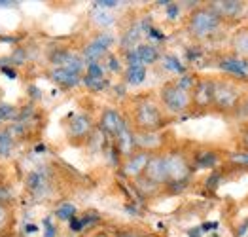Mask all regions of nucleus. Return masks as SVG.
<instances>
[{"label": "nucleus", "instance_id": "f257e3e1", "mask_svg": "<svg viewBox=\"0 0 248 237\" xmlns=\"http://www.w3.org/2000/svg\"><path fill=\"white\" fill-rule=\"evenodd\" d=\"M170 118L167 116L165 108L159 107L154 99L142 97L131 108V129L144 133H159L167 127Z\"/></svg>", "mask_w": 248, "mask_h": 237}, {"label": "nucleus", "instance_id": "f03ea898", "mask_svg": "<svg viewBox=\"0 0 248 237\" xmlns=\"http://www.w3.org/2000/svg\"><path fill=\"white\" fill-rule=\"evenodd\" d=\"M224 23L218 19V16L205 6H195L186 19V31L193 40H208L212 38Z\"/></svg>", "mask_w": 248, "mask_h": 237}, {"label": "nucleus", "instance_id": "7ed1b4c3", "mask_svg": "<svg viewBox=\"0 0 248 237\" xmlns=\"http://www.w3.org/2000/svg\"><path fill=\"white\" fill-rule=\"evenodd\" d=\"M245 95L241 87L235 86L228 78H214V101L212 110L220 114H237Z\"/></svg>", "mask_w": 248, "mask_h": 237}, {"label": "nucleus", "instance_id": "20e7f679", "mask_svg": "<svg viewBox=\"0 0 248 237\" xmlns=\"http://www.w3.org/2000/svg\"><path fill=\"white\" fill-rule=\"evenodd\" d=\"M161 107L170 114H186L191 110V95L176 82H167L159 89Z\"/></svg>", "mask_w": 248, "mask_h": 237}, {"label": "nucleus", "instance_id": "39448f33", "mask_svg": "<svg viewBox=\"0 0 248 237\" xmlns=\"http://www.w3.org/2000/svg\"><path fill=\"white\" fill-rule=\"evenodd\" d=\"M167 161V173H169V184H186L187 178L191 176V163L187 159L186 154L178 150L167 152L165 154Z\"/></svg>", "mask_w": 248, "mask_h": 237}, {"label": "nucleus", "instance_id": "423d86ee", "mask_svg": "<svg viewBox=\"0 0 248 237\" xmlns=\"http://www.w3.org/2000/svg\"><path fill=\"white\" fill-rule=\"evenodd\" d=\"M191 95V110L197 112H207L212 110V101H214V78H197L193 89L189 91Z\"/></svg>", "mask_w": 248, "mask_h": 237}, {"label": "nucleus", "instance_id": "0eeeda50", "mask_svg": "<svg viewBox=\"0 0 248 237\" xmlns=\"http://www.w3.org/2000/svg\"><path fill=\"white\" fill-rule=\"evenodd\" d=\"M207 6L218 16V19L222 23L239 21L247 10V2L243 0H212V2H207Z\"/></svg>", "mask_w": 248, "mask_h": 237}, {"label": "nucleus", "instance_id": "6e6552de", "mask_svg": "<svg viewBox=\"0 0 248 237\" xmlns=\"http://www.w3.org/2000/svg\"><path fill=\"white\" fill-rule=\"evenodd\" d=\"M142 178L148 180L150 184L157 186V188L169 184V173H167V161L163 152H155V154L150 156L148 165L142 173Z\"/></svg>", "mask_w": 248, "mask_h": 237}, {"label": "nucleus", "instance_id": "1a4fd4ad", "mask_svg": "<svg viewBox=\"0 0 248 237\" xmlns=\"http://www.w3.org/2000/svg\"><path fill=\"white\" fill-rule=\"evenodd\" d=\"M93 131V122L89 116L85 114H78V116H72L68 126H66V137L72 144H82L83 141L89 139Z\"/></svg>", "mask_w": 248, "mask_h": 237}, {"label": "nucleus", "instance_id": "9d476101", "mask_svg": "<svg viewBox=\"0 0 248 237\" xmlns=\"http://www.w3.org/2000/svg\"><path fill=\"white\" fill-rule=\"evenodd\" d=\"M150 152L142 150H135L133 154H129L127 158H124V163H122V173L129 178H140L142 173H144L146 165H148V159H150Z\"/></svg>", "mask_w": 248, "mask_h": 237}, {"label": "nucleus", "instance_id": "9b49d317", "mask_svg": "<svg viewBox=\"0 0 248 237\" xmlns=\"http://www.w3.org/2000/svg\"><path fill=\"white\" fill-rule=\"evenodd\" d=\"M112 42H114V36L112 34H101V36L93 38L91 42L85 46V49H83V59L89 65L99 63L104 55H106V51L110 49Z\"/></svg>", "mask_w": 248, "mask_h": 237}, {"label": "nucleus", "instance_id": "f8f14e48", "mask_svg": "<svg viewBox=\"0 0 248 237\" xmlns=\"http://www.w3.org/2000/svg\"><path fill=\"white\" fill-rule=\"evenodd\" d=\"M99 126H101V131H104L106 135H110L114 139L127 126V122L116 108H106L101 114V124Z\"/></svg>", "mask_w": 248, "mask_h": 237}, {"label": "nucleus", "instance_id": "ddd939ff", "mask_svg": "<svg viewBox=\"0 0 248 237\" xmlns=\"http://www.w3.org/2000/svg\"><path fill=\"white\" fill-rule=\"evenodd\" d=\"M229 47H231L235 59L248 61V23L235 29V32L231 34V40H229Z\"/></svg>", "mask_w": 248, "mask_h": 237}, {"label": "nucleus", "instance_id": "4468645a", "mask_svg": "<svg viewBox=\"0 0 248 237\" xmlns=\"http://www.w3.org/2000/svg\"><path fill=\"white\" fill-rule=\"evenodd\" d=\"M133 137H135V148L142 152H150V154H155V152L161 148V135L159 133H144V131H133Z\"/></svg>", "mask_w": 248, "mask_h": 237}, {"label": "nucleus", "instance_id": "2eb2a0df", "mask_svg": "<svg viewBox=\"0 0 248 237\" xmlns=\"http://www.w3.org/2000/svg\"><path fill=\"white\" fill-rule=\"evenodd\" d=\"M49 78L57 84V86L64 87V89H70V87H76L80 82H82V76L80 74H76V72H70V70H66V68H53L51 72H49Z\"/></svg>", "mask_w": 248, "mask_h": 237}, {"label": "nucleus", "instance_id": "dca6fc26", "mask_svg": "<svg viewBox=\"0 0 248 237\" xmlns=\"http://www.w3.org/2000/svg\"><path fill=\"white\" fill-rule=\"evenodd\" d=\"M139 59L142 65H150V63H155L159 59V49L155 46H150V44H140L135 47Z\"/></svg>", "mask_w": 248, "mask_h": 237}, {"label": "nucleus", "instance_id": "f3484780", "mask_svg": "<svg viewBox=\"0 0 248 237\" xmlns=\"http://www.w3.org/2000/svg\"><path fill=\"white\" fill-rule=\"evenodd\" d=\"M144 78H146V66L144 65L127 66V72H125V80H127V84L139 86V84L144 82Z\"/></svg>", "mask_w": 248, "mask_h": 237}, {"label": "nucleus", "instance_id": "a211bd4d", "mask_svg": "<svg viewBox=\"0 0 248 237\" xmlns=\"http://www.w3.org/2000/svg\"><path fill=\"white\" fill-rule=\"evenodd\" d=\"M91 21L95 23L97 27H110L112 23L116 21V17L108 12V10H101V8H95L91 12Z\"/></svg>", "mask_w": 248, "mask_h": 237}, {"label": "nucleus", "instance_id": "6ab92c4d", "mask_svg": "<svg viewBox=\"0 0 248 237\" xmlns=\"http://www.w3.org/2000/svg\"><path fill=\"white\" fill-rule=\"evenodd\" d=\"M229 163L235 169H248V152L247 150H235L228 156Z\"/></svg>", "mask_w": 248, "mask_h": 237}, {"label": "nucleus", "instance_id": "aec40b11", "mask_svg": "<svg viewBox=\"0 0 248 237\" xmlns=\"http://www.w3.org/2000/svg\"><path fill=\"white\" fill-rule=\"evenodd\" d=\"M14 150V141L8 135V131H0V159L10 158V154Z\"/></svg>", "mask_w": 248, "mask_h": 237}, {"label": "nucleus", "instance_id": "412c9836", "mask_svg": "<svg viewBox=\"0 0 248 237\" xmlns=\"http://www.w3.org/2000/svg\"><path fill=\"white\" fill-rule=\"evenodd\" d=\"M57 216L61 220H72L76 216V207L72 203H62L61 207L57 209Z\"/></svg>", "mask_w": 248, "mask_h": 237}, {"label": "nucleus", "instance_id": "4be33fe9", "mask_svg": "<svg viewBox=\"0 0 248 237\" xmlns=\"http://www.w3.org/2000/svg\"><path fill=\"white\" fill-rule=\"evenodd\" d=\"M237 150L248 152V126L241 127V131L237 133Z\"/></svg>", "mask_w": 248, "mask_h": 237}, {"label": "nucleus", "instance_id": "5701e85b", "mask_svg": "<svg viewBox=\"0 0 248 237\" xmlns=\"http://www.w3.org/2000/svg\"><path fill=\"white\" fill-rule=\"evenodd\" d=\"M83 82H85V86L91 87V89H103L106 86V82H104V78H83Z\"/></svg>", "mask_w": 248, "mask_h": 237}, {"label": "nucleus", "instance_id": "b1692460", "mask_svg": "<svg viewBox=\"0 0 248 237\" xmlns=\"http://www.w3.org/2000/svg\"><path fill=\"white\" fill-rule=\"evenodd\" d=\"M120 6V2H112V0H101V2H95V8H101V10H112Z\"/></svg>", "mask_w": 248, "mask_h": 237}, {"label": "nucleus", "instance_id": "393cba45", "mask_svg": "<svg viewBox=\"0 0 248 237\" xmlns=\"http://www.w3.org/2000/svg\"><path fill=\"white\" fill-rule=\"evenodd\" d=\"M237 116H248V95H245L241 107H239V110H237Z\"/></svg>", "mask_w": 248, "mask_h": 237}, {"label": "nucleus", "instance_id": "a878e982", "mask_svg": "<svg viewBox=\"0 0 248 237\" xmlns=\"http://www.w3.org/2000/svg\"><path fill=\"white\" fill-rule=\"evenodd\" d=\"M12 110H14V108L10 107V105H0V122H4V120L10 116Z\"/></svg>", "mask_w": 248, "mask_h": 237}, {"label": "nucleus", "instance_id": "bb28decb", "mask_svg": "<svg viewBox=\"0 0 248 237\" xmlns=\"http://www.w3.org/2000/svg\"><path fill=\"white\" fill-rule=\"evenodd\" d=\"M167 63H169V68H170V70H178V72H182V66H180V63H178V61H176V59H172V57H167L165 59Z\"/></svg>", "mask_w": 248, "mask_h": 237}, {"label": "nucleus", "instance_id": "cd10ccee", "mask_svg": "<svg viewBox=\"0 0 248 237\" xmlns=\"http://www.w3.org/2000/svg\"><path fill=\"white\" fill-rule=\"evenodd\" d=\"M6 222V207L2 205V201H0V226Z\"/></svg>", "mask_w": 248, "mask_h": 237}, {"label": "nucleus", "instance_id": "c85d7f7f", "mask_svg": "<svg viewBox=\"0 0 248 237\" xmlns=\"http://www.w3.org/2000/svg\"><path fill=\"white\" fill-rule=\"evenodd\" d=\"M116 237H139L137 234H133V232H118Z\"/></svg>", "mask_w": 248, "mask_h": 237}, {"label": "nucleus", "instance_id": "c756f323", "mask_svg": "<svg viewBox=\"0 0 248 237\" xmlns=\"http://www.w3.org/2000/svg\"><path fill=\"white\" fill-rule=\"evenodd\" d=\"M16 6V2H10V0H0V8H12Z\"/></svg>", "mask_w": 248, "mask_h": 237}, {"label": "nucleus", "instance_id": "7c9ffc66", "mask_svg": "<svg viewBox=\"0 0 248 237\" xmlns=\"http://www.w3.org/2000/svg\"><path fill=\"white\" fill-rule=\"evenodd\" d=\"M103 237H108V236H103Z\"/></svg>", "mask_w": 248, "mask_h": 237}]
</instances>
